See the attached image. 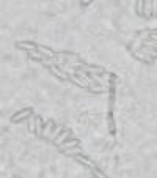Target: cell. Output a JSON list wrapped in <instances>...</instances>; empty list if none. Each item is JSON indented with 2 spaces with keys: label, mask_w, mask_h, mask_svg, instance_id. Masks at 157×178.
I'll list each match as a JSON object with an SVG mask.
<instances>
[{
  "label": "cell",
  "mask_w": 157,
  "mask_h": 178,
  "mask_svg": "<svg viewBox=\"0 0 157 178\" xmlns=\"http://www.w3.org/2000/svg\"><path fill=\"white\" fill-rule=\"evenodd\" d=\"M28 113H32V109H25V110H22V112H18L11 120H13V122H19L21 118H25V117L28 115Z\"/></svg>",
  "instance_id": "6da1fadb"
},
{
  "label": "cell",
  "mask_w": 157,
  "mask_h": 178,
  "mask_svg": "<svg viewBox=\"0 0 157 178\" xmlns=\"http://www.w3.org/2000/svg\"><path fill=\"white\" fill-rule=\"evenodd\" d=\"M18 48H24L27 51H35V49H38V46L30 44V43H18Z\"/></svg>",
  "instance_id": "7a4b0ae2"
},
{
  "label": "cell",
  "mask_w": 157,
  "mask_h": 178,
  "mask_svg": "<svg viewBox=\"0 0 157 178\" xmlns=\"http://www.w3.org/2000/svg\"><path fill=\"white\" fill-rule=\"evenodd\" d=\"M66 137H69V131H65L61 136L55 137V143H57V145H61V143H65V139H66Z\"/></svg>",
  "instance_id": "3957f363"
},
{
  "label": "cell",
  "mask_w": 157,
  "mask_h": 178,
  "mask_svg": "<svg viewBox=\"0 0 157 178\" xmlns=\"http://www.w3.org/2000/svg\"><path fill=\"white\" fill-rule=\"evenodd\" d=\"M38 49H39V51H42V55H47V57H51V58H53V57H55V52H52L51 49H47V48L38 46Z\"/></svg>",
  "instance_id": "277c9868"
},
{
  "label": "cell",
  "mask_w": 157,
  "mask_h": 178,
  "mask_svg": "<svg viewBox=\"0 0 157 178\" xmlns=\"http://www.w3.org/2000/svg\"><path fill=\"white\" fill-rule=\"evenodd\" d=\"M51 69H52V73H53V74H57L58 77H63V79H68V74H66V73H63V71H60V69H57L55 66H51Z\"/></svg>",
  "instance_id": "5b68a950"
},
{
  "label": "cell",
  "mask_w": 157,
  "mask_h": 178,
  "mask_svg": "<svg viewBox=\"0 0 157 178\" xmlns=\"http://www.w3.org/2000/svg\"><path fill=\"white\" fill-rule=\"evenodd\" d=\"M75 145H79V140H69V142H66V143H61V148H71V147H75Z\"/></svg>",
  "instance_id": "8992f818"
},
{
  "label": "cell",
  "mask_w": 157,
  "mask_h": 178,
  "mask_svg": "<svg viewBox=\"0 0 157 178\" xmlns=\"http://www.w3.org/2000/svg\"><path fill=\"white\" fill-rule=\"evenodd\" d=\"M28 55L32 57V58H36V60H41V62H44V57L41 55V54H38V52H35V51H28Z\"/></svg>",
  "instance_id": "52a82bcc"
},
{
  "label": "cell",
  "mask_w": 157,
  "mask_h": 178,
  "mask_svg": "<svg viewBox=\"0 0 157 178\" xmlns=\"http://www.w3.org/2000/svg\"><path fill=\"white\" fill-rule=\"evenodd\" d=\"M52 125H53V123H52V122H49V123H47V125H46V126H44V128H46V129H44V131H42V136H44V137H47V136H49V134H51V126H52Z\"/></svg>",
  "instance_id": "ba28073f"
},
{
  "label": "cell",
  "mask_w": 157,
  "mask_h": 178,
  "mask_svg": "<svg viewBox=\"0 0 157 178\" xmlns=\"http://www.w3.org/2000/svg\"><path fill=\"white\" fill-rule=\"evenodd\" d=\"M142 6H143V0H138V13H143Z\"/></svg>",
  "instance_id": "9c48e42d"
},
{
  "label": "cell",
  "mask_w": 157,
  "mask_h": 178,
  "mask_svg": "<svg viewBox=\"0 0 157 178\" xmlns=\"http://www.w3.org/2000/svg\"><path fill=\"white\" fill-rule=\"evenodd\" d=\"M83 3H90V0H83Z\"/></svg>",
  "instance_id": "30bf717a"
}]
</instances>
